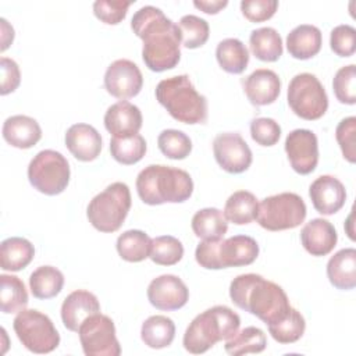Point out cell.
<instances>
[{
	"mask_svg": "<svg viewBox=\"0 0 356 356\" xmlns=\"http://www.w3.org/2000/svg\"><path fill=\"white\" fill-rule=\"evenodd\" d=\"M278 8L277 0H243L241 11L250 22H263L270 19Z\"/></svg>",
	"mask_w": 356,
	"mask_h": 356,
	"instance_id": "bcb514c9",
	"label": "cell"
},
{
	"mask_svg": "<svg viewBox=\"0 0 356 356\" xmlns=\"http://www.w3.org/2000/svg\"><path fill=\"white\" fill-rule=\"evenodd\" d=\"M288 104L300 118L313 121L321 118L328 108V96L318 78L310 72L295 75L288 85Z\"/></svg>",
	"mask_w": 356,
	"mask_h": 356,
	"instance_id": "8fae6325",
	"label": "cell"
},
{
	"mask_svg": "<svg viewBox=\"0 0 356 356\" xmlns=\"http://www.w3.org/2000/svg\"><path fill=\"white\" fill-rule=\"evenodd\" d=\"M147 299L159 310H178L189 299V289L185 282L172 274H163L150 281L147 286Z\"/></svg>",
	"mask_w": 356,
	"mask_h": 356,
	"instance_id": "2e32d148",
	"label": "cell"
},
{
	"mask_svg": "<svg viewBox=\"0 0 356 356\" xmlns=\"http://www.w3.org/2000/svg\"><path fill=\"white\" fill-rule=\"evenodd\" d=\"M355 134H356V117L350 115L339 121L335 129L337 142L342 150L343 157L349 163L356 161V150H355Z\"/></svg>",
	"mask_w": 356,
	"mask_h": 356,
	"instance_id": "f6af8a7d",
	"label": "cell"
},
{
	"mask_svg": "<svg viewBox=\"0 0 356 356\" xmlns=\"http://www.w3.org/2000/svg\"><path fill=\"white\" fill-rule=\"evenodd\" d=\"M306 214V204L298 193L282 192L267 196L259 203L256 220L267 231H284L299 227Z\"/></svg>",
	"mask_w": 356,
	"mask_h": 356,
	"instance_id": "ba28073f",
	"label": "cell"
},
{
	"mask_svg": "<svg viewBox=\"0 0 356 356\" xmlns=\"http://www.w3.org/2000/svg\"><path fill=\"white\" fill-rule=\"evenodd\" d=\"M131 28L143 42L142 58L150 71L163 72L178 65L181 32L178 24L167 18L160 8L140 7L131 19Z\"/></svg>",
	"mask_w": 356,
	"mask_h": 356,
	"instance_id": "6da1fadb",
	"label": "cell"
},
{
	"mask_svg": "<svg viewBox=\"0 0 356 356\" xmlns=\"http://www.w3.org/2000/svg\"><path fill=\"white\" fill-rule=\"evenodd\" d=\"M323 44L321 31L310 24L295 26L286 36V50L298 60H309L318 54Z\"/></svg>",
	"mask_w": 356,
	"mask_h": 356,
	"instance_id": "cb8c5ba5",
	"label": "cell"
},
{
	"mask_svg": "<svg viewBox=\"0 0 356 356\" xmlns=\"http://www.w3.org/2000/svg\"><path fill=\"white\" fill-rule=\"evenodd\" d=\"M175 337L174 321L161 314L146 318L140 328V338L152 349H163L172 343Z\"/></svg>",
	"mask_w": 356,
	"mask_h": 356,
	"instance_id": "83f0119b",
	"label": "cell"
},
{
	"mask_svg": "<svg viewBox=\"0 0 356 356\" xmlns=\"http://www.w3.org/2000/svg\"><path fill=\"white\" fill-rule=\"evenodd\" d=\"M259 202L249 191H236L225 202L224 217L235 225H245L256 220Z\"/></svg>",
	"mask_w": 356,
	"mask_h": 356,
	"instance_id": "f546056e",
	"label": "cell"
},
{
	"mask_svg": "<svg viewBox=\"0 0 356 356\" xmlns=\"http://www.w3.org/2000/svg\"><path fill=\"white\" fill-rule=\"evenodd\" d=\"M300 241L312 256H327L337 245L338 234L335 227L324 218H313L300 231Z\"/></svg>",
	"mask_w": 356,
	"mask_h": 356,
	"instance_id": "44dd1931",
	"label": "cell"
},
{
	"mask_svg": "<svg viewBox=\"0 0 356 356\" xmlns=\"http://www.w3.org/2000/svg\"><path fill=\"white\" fill-rule=\"evenodd\" d=\"M241 325V317L228 306L217 305L197 314L184 334V348L193 355L207 352L220 341L234 337Z\"/></svg>",
	"mask_w": 356,
	"mask_h": 356,
	"instance_id": "277c9868",
	"label": "cell"
},
{
	"mask_svg": "<svg viewBox=\"0 0 356 356\" xmlns=\"http://www.w3.org/2000/svg\"><path fill=\"white\" fill-rule=\"evenodd\" d=\"M35 256L33 245L21 236H10L0 245V267L4 271L25 268Z\"/></svg>",
	"mask_w": 356,
	"mask_h": 356,
	"instance_id": "484cf974",
	"label": "cell"
},
{
	"mask_svg": "<svg viewBox=\"0 0 356 356\" xmlns=\"http://www.w3.org/2000/svg\"><path fill=\"white\" fill-rule=\"evenodd\" d=\"M243 89L253 106H267L278 99L281 81L273 70L259 68L245 79Z\"/></svg>",
	"mask_w": 356,
	"mask_h": 356,
	"instance_id": "7402d4cb",
	"label": "cell"
},
{
	"mask_svg": "<svg viewBox=\"0 0 356 356\" xmlns=\"http://www.w3.org/2000/svg\"><path fill=\"white\" fill-rule=\"evenodd\" d=\"M68 160L56 150H40L28 165V179L31 185L47 196H54L68 186L70 182Z\"/></svg>",
	"mask_w": 356,
	"mask_h": 356,
	"instance_id": "9c48e42d",
	"label": "cell"
},
{
	"mask_svg": "<svg viewBox=\"0 0 356 356\" xmlns=\"http://www.w3.org/2000/svg\"><path fill=\"white\" fill-rule=\"evenodd\" d=\"M178 28L181 32V42L186 49L202 47L209 39V24L197 15H184L178 22Z\"/></svg>",
	"mask_w": 356,
	"mask_h": 356,
	"instance_id": "f35d334b",
	"label": "cell"
},
{
	"mask_svg": "<svg viewBox=\"0 0 356 356\" xmlns=\"http://www.w3.org/2000/svg\"><path fill=\"white\" fill-rule=\"evenodd\" d=\"M267 346V338L263 330L257 327H246L227 339L225 352L232 356L248 353H260Z\"/></svg>",
	"mask_w": 356,
	"mask_h": 356,
	"instance_id": "e575fe53",
	"label": "cell"
},
{
	"mask_svg": "<svg viewBox=\"0 0 356 356\" xmlns=\"http://www.w3.org/2000/svg\"><path fill=\"white\" fill-rule=\"evenodd\" d=\"M306 330L305 317L296 309H291L289 314L277 324L268 325V332L280 343H293L302 338Z\"/></svg>",
	"mask_w": 356,
	"mask_h": 356,
	"instance_id": "74e56055",
	"label": "cell"
},
{
	"mask_svg": "<svg viewBox=\"0 0 356 356\" xmlns=\"http://www.w3.org/2000/svg\"><path fill=\"white\" fill-rule=\"evenodd\" d=\"M229 298L234 305L273 325L284 320L292 306L285 291L259 274H241L231 281Z\"/></svg>",
	"mask_w": 356,
	"mask_h": 356,
	"instance_id": "7a4b0ae2",
	"label": "cell"
},
{
	"mask_svg": "<svg viewBox=\"0 0 356 356\" xmlns=\"http://www.w3.org/2000/svg\"><path fill=\"white\" fill-rule=\"evenodd\" d=\"M285 152L291 167L300 175L313 172L318 163V140L313 131L298 128L285 139Z\"/></svg>",
	"mask_w": 356,
	"mask_h": 356,
	"instance_id": "5bb4252c",
	"label": "cell"
},
{
	"mask_svg": "<svg viewBox=\"0 0 356 356\" xmlns=\"http://www.w3.org/2000/svg\"><path fill=\"white\" fill-rule=\"evenodd\" d=\"M160 152L172 160H184L192 152V140L179 129H164L157 138Z\"/></svg>",
	"mask_w": 356,
	"mask_h": 356,
	"instance_id": "ab89813d",
	"label": "cell"
},
{
	"mask_svg": "<svg viewBox=\"0 0 356 356\" xmlns=\"http://www.w3.org/2000/svg\"><path fill=\"white\" fill-rule=\"evenodd\" d=\"M115 246L122 260L129 263H139L149 257L152 238L140 229H128L117 238Z\"/></svg>",
	"mask_w": 356,
	"mask_h": 356,
	"instance_id": "1f68e13d",
	"label": "cell"
},
{
	"mask_svg": "<svg viewBox=\"0 0 356 356\" xmlns=\"http://www.w3.org/2000/svg\"><path fill=\"white\" fill-rule=\"evenodd\" d=\"M257 256L259 245L256 239L248 235L202 241L195 250L197 264L207 270L249 266L257 259Z\"/></svg>",
	"mask_w": 356,
	"mask_h": 356,
	"instance_id": "8992f818",
	"label": "cell"
},
{
	"mask_svg": "<svg viewBox=\"0 0 356 356\" xmlns=\"http://www.w3.org/2000/svg\"><path fill=\"white\" fill-rule=\"evenodd\" d=\"M331 50L339 57H350L356 50V29L342 24L335 26L330 35Z\"/></svg>",
	"mask_w": 356,
	"mask_h": 356,
	"instance_id": "ee69618b",
	"label": "cell"
},
{
	"mask_svg": "<svg viewBox=\"0 0 356 356\" xmlns=\"http://www.w3.org/2000/svg\"><path fill=\"white\" fill-rule=\"evenodd\" d=\"M100 312V303L95 293L78 289L71 292L61 305V320L67 330L78 332L81 324L92 314Z\"/></svg>",
	"mask_w": 356,
	"mask_h": 356,
	"instance_id": "d6986e66",
	"label": "cell"
},
{
	"mask_svg": "<svg viewBox=\"0 0 356 356\" xmlns=\"http://www.w3.org/2000/svg\"><path fill=\"white\" fill-rule=\"evenodd\" d=\"M146 140L139 134L122 138L113 136L110 140L111 157L124 165H131L140 161L146 153Z\"/></svg>",
	"mask_w": 356,
	"mask_h": 356,
	"instance_id": "d590c367",
	"label": "cell"
},
{
	"mask_svg": "<svg viewBox=\"0 0 356 356\" xmlns=\"http://www.w3.org/2000/svg\"><path fill=\"white\" fill-rule=\"evenodd\" d=\"M193 6L206 14H217L228 6L227 0H196Z\"/></svg>",
	"mask_w": 356,
	"mask_h": 356,
	"instance_id": "c3c4849f",
	"label": "cell"
},
{
	"mask_svg": "<svg viewBox=\"0 0 356 356\" xmlns=\"http://www.w3.org/2000/svg\"><path fill=\"white\" fill-rule=\"evenodd\" d=\"M136 192L140 200L150 206L182 203L192 196L193 181L185 170L150 164L138 174Z\"/></svg>",
	"mask_w": 356,
	"mask_h": 356,
	"instance_id": "3957f363",
	"label": "cell"
},
{
	"mask_svg": "<svg viewBox=\"0 0 356 356\" xmlns=\"http://www.w3.org/2000/svg\"><path fill=\"white\" fill-rule=\"evenodd\" d=\"M131 4L124 0H97L93 3V14L107 25H117L127 17Z\"/></svg>",
	"mask_w": 356,
	"mask_h": 356,
	"instance_id": "b9f144b4",
	"label": "cell"
},
{
	"mask_svg": "<svg viewBox=\"0 0 356 356\" xmlns=\"http://www.w3.org/2000/svg\"><path fill=\"white\" fill-rule=\"evenodd\" d=\"M1 132L4 140L18 149H29L42 138L39 122L35 118L22 114L8 117L3 124Z\"/></svg>",
	"mask_w": 356,
	"mask_h": 356,
	"instance_id": "603a6c76",
	"label": "cell"
},
{
	"mask_svg": "<svg viewBox=\"0 0 356 356\" xmlns=\"http://www.w3.org/2000/svg\"><path fill=\"white\" fill-rule=\"evenodd\" d=\"M0 71H1V89L3 96L14 92L21 82V72L18 64L8 57L0 58Z\"/></svg>",
	"mask_w": 356,
	"mask_h": 356,
	"instance_id": "7dc6e473",
	"label": "cell"
},
{
	"mask_svg": "<svg viewBox=\"0 0 356 356\" xmlns=\"http://www.w3.org/2000/svg\"><path fill=\"white\" fill-rule=\"evenodd\" d=\"M216 58L228 74H242L249 64V51L236 38H227L217 44Z\"/></svg>",
	"mask_w": 356,
	"mask_h": 356,
	"instance_id": "4dcf8cb0",
	"label": "cell"
},
{
	"mask_svg": "<svg viewBox=\"0 0 356 356\" xmlns=\"http://www.w3.org/2000/svg\"><path fill=\"white\" fill-rule=\"evenodd\" d=\"M154 95L174 120L189 125L207 121V99L195 89L188 75L182 74L160 81Z\"/></svg>",
	"mask_w": 356,
	"mask_h": 356,
	"instance_id": "5b68a950",
	"label": "cell"
},
{
	"mask_svg": "<svg viewBox=\"0 0 356 356\" xmlns=\"http://www.w3.org/2000/svg\"><path fill=\"white\" fill-rule=\"evenodd\" d=\"M65 146L76 160L92 161L102 152V136L95 127L78 122L67 129Z\"/></svg>",
	"mask_w": 356,
	"mask_h": 356,
	"instance_id": "ac0fdd59",
	"label": "cell"
},
{
	"mask_svg": "<svg viewBox=\"0 0 356 356\" xmlns=\"http://www.w3.org/2000/svg\"><path fill=\"white\" fill-rule=\"evenodd\" d=\"M327 277L337 289H353L356 286V250L345 248L331 256L327 263Z\"/></svg>",
	"mask_w": 356,
	"mask_h": 356,
	"instance_id": "d4e9b609",
	"label": "cell"
},
{
	"mask_svg": "<svg viewBox=\"0 0 356 356\" xmlns=\"http://www.w3.org/2000/svg\"><path fill=\"white\" fill-rule=\"evenodd\" d=\"M193 234L203 239H220L228 231V221L224 213L216 207H206L196 211L192 217Z\"/></svg>",
	"mask_w": 356,
	"mask_h": 356,
	"instance_id": "f1b7e54d",
	"label": "cell"
},
{
	"mask_svg": "<svg viewBox=\"0 0 356 356\" xmlns=\"http://www.w3.org/2000/svg\"><path fill=\"white\" fill-rule=\"evenodd\" d=\"M0 307L6 314L19 313L28 305V292L22 280L15 275H0Z\"/></svg>",
	"mask_w": 356,
	"mask_h": 356,
	"instance_id": "836d02e7",
	"label": "cell"
},
{
	"mask_svg": "<svg viewBox=\"0 0 356 356\" xmlns=\"http://www.w3.org/2000/svg\"><path fill=\"white\" fill-rule=\"evenodd\" d=\"M334 95L342 104L356 103V65L341 67L332 79Z\"/></svg>",
	"mask_w": 356,
	"mask_h": 356,
	"instance_id": "60d3db41",
	"label": "cell"
},
{
	"mask_svg": "<svg viewBox=\"0 0 356 356\" xmlns=\"http://www.w3.org/2000/svg\"><path fill=\"white\" fill-rule=\"evenodd\" d=\"M131 203L128 185L124 182H113L89 202L86 216L97 231L115 232L124 224Z\"/></svg>",
	"mask_w": 356,
	"mask_h": 356,
	"instance_id": "52a82bcc",
	"label": "cell"
},
{
	"mask_svg": "<svg viewBox=\"0 0 356 356\" xmlns=\"http://www.w3.org/2000/svg\"><path fill=\"white\" fill-rule=\"evenodd\" d=\"M309 196L313 207L324 216H331L339 211L346 200V191L343 184L332 175H320L310 188Z\"/></svg>",
	"mask_w": 356,
	"mask_h": 356,
	"instance_id": "e0dca14e",
	"label": "cell"
},
{
	"mask_svg": "<svg viewBox=\"0 0 356 356\" xmlns=\"http://www.w3.org/2000/svg\"><path fill=\"white\" fill-rule=\"evenodd\" d=\"M143 86V76L139 67L127 58L113 61L104 74L106 90L121 100L136 96Z\"/></svg>",
	"mask_w": 356,
	"mask_h": 356,
	"instance_id": "9a60e30c",
	"label": "cell"
},
{
	"mask_svg": "<svg viewBox=\"0 0 356 356\" xmlns=\"http://www.w3.org/2000/svg\"><path fill=\"white\" fill-rule=\"evenodd\" d=\"M213 153L217 164L229 174H241L252 164V150L236 132L218 134L213 140Z\"/></svg>",
	"mask_w": 356,
	"mask_h": 356,
	"instance_id": "4fadbf2b",
	"label": "cell"
},
{
	"mask_svg": "<svg viewBox=\"0 0 356 356\" xmlns=\"http://www.w3.org/2000/svg\"><path fill=\"white\" fill-rule=\"evenodd\" d=\"M250 136L260 146H274L281 136L280 124L268 117H259L250 122Z\"/></svg>",
	"mask_w": 356,
	"mask_h": 356,
	"instance_id": "7bdbcfd3",
	"label": "cell"
},
{
	"mask_svg": "<svg viewBox=\"0 0 356 356\" xmlns=\"http://www.w3.org/2000/svg\"><path fill=\"white\" fill-rule=\"evenodd\" d=\"M142 122L143 118L139 107L127 100L111 104L104 114V127L115 138L138 134Z\"/></svg>",
	"mask_w": 356,
	"mask_h": 356,
	"instance_id": "ffe728a7",
	"label": "cell"
},
{
	"mask_svg": "<svg viewBox=\"0 0 356 356\" xmlns=\"http://www.w3.org/2000/svg\"><path fill=\"white\" fill-rule=\"evenodd\" d=\"M64 286L63 273L53 266H40L29 275V288L38 299H51Z\"/></svg>",
	"mask_w": 356,
	"mask_h": 356,
	"instance_id": "d6a6232c",
	"label": "cell"
},
{
	"mask_svg": "<svg viewBox=\"0 0 356 356\" xmlns=\"http://www.w3.org/2000/svg\"><path fill=\"white\" fill-rule=\"evenodd\" d=\"M249 46L256 58L267 63H274L282 56L281 35L271 26L253 29L249 36Z\"/></svg>",
	"mask_w": 356,
	"mask_h": 356,
	"instance_id": "4316f807",
	"label": "cell"
},
{
	"mask_svg": "<svg viewBox=\"0 0 356 356\" xmlns=\"http://www.w3.org/2000/svg\"><path fill=\"white\" fill-rule=\"evenodd\" d=\"M184 256V246L181 241L171 235H161L152 239L149 257L159 266H174Z\"/></svg>",
	"mask_w": 356,
	"mask_h": 356,
	"instance_id": "8d00e7d4",
	"label": "cell"
},
{
	"mask_svg": "<svg viewBox=\"0 0 356 356\" xmlns=\"http://www.w3.org/2000/svg\"><path fill=\"white\" fill-rule=\"evenodd\" d=\"M13 327L21 343L33 353H50L60 343V334L53 321L39 310H21L13 321Z\"/></svg>",
	"mask_w": 356,
	"mask_h": 356,
	"instance_id": "30bf717a",
	"label": "cell"
},
{
	"mask_svg": "<svg viewBox=\"0 0 356 356\" xmlns=\"http://www.w3.org/2000/svg\"><path fill=\"white\" fill-rule=\"evenodd\" d=\"M78 334L86 356H118L121 353L114 321L100 312L89 316L81 324Z\"/></svg>",
	"mask_w": 356,
	"mask_h": 356,
	"instance_id": "7c38bea8",
	"label": "cell"
}]
</instances>
